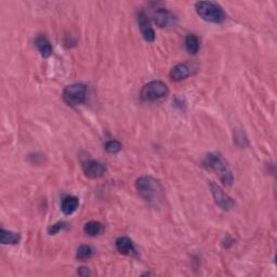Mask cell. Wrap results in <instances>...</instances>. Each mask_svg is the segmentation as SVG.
<instances>
[{
  "instance_id": "1",
  "label": "cell",
  "mask_w": 277,
  "mask_h": 277,
  "mask_svg": "<svg viewBox=\"0 0 277 277\" xmlns=\"http://www.w3.org/2000/svg\"><path fill=\"white\" fill-rule=\"evenodd\" d=\"M138 195L149 205H157L162 199L163 188L158 180L149 175H143L136 181Z\"/></svg>"
},
{
  "instance_id": "2",
  "label": "cell",
  "mask_w": 277,
  "mask_h": 277,
  "mask_svg": "<svg viewBox=\"0 0 277 277\" xmlns=\"http://www.w3.org/2000/svg\"><path fill=\"white\" fill-rule=\"evenodd\" d=\"M203 165L215 171L225 186H231L234 182V175H233L232 170L221 155L217 153L207 154L203 160Z\"/></svg>"
},
{
  "instance_id": "3",
  "label": "cell",
  "mask_w": 277,
  "mask_h": 277,
  "mask_svg": "<svg viewBox=\"0 0 277 277\" xmlns=\"http://www.w3.org/2000/svg\"><path fill=\"white\" fill-rule=\"evenodd\" d=\"M195 10H196V13L206 22L222 24L226 20V13L221 5L217 2L198 1L195 3Z\"/></svg>"
},
{
  "instance_id": "4",
  "label": "cell",
  "mask_w": 277,
  "mask_h": 277,
  "mask_svg": "<svg viewBox=\"0 0 277 277\" xmlns=\"http://www.w3.org/2000/svg\"><path fill=\"white\" fill-rule=\"evenodd\" d=\"M88 89L84 84H73L64 88L63 90V100L64 102L71 106V108H77V106L84 104L87 101Z\"/></svg>"
},
{
  "instance_id": "5",
  "label": "cell",
  "mask_w": 277,
  "mask_h": 277,
  "mask_svg": "<svg viewBox=\"0 0 277 277\" xmlns=\"http://www.w3.org/2000/svg\"><path fill=\"white\" fill-rule=\"evenodd\" d=\"M169 96L168 86L160 80L149 81L148 84L144 85L141 90V98L146 102H155L161 99H165Z\"/></svg>"
},
{
  "instance_id": "6",
  "label": "cell",
  "mask_w": 277,
  "mask_h": 277,
  "mask_svg": "<svg viewBox=\"0 0 277 277\" xmlns=\"http://www.w3.org/2000/svg\"><path fill=\"white\" fill-rule=\"evenodd\" d=\"M153 20L160 28L174 27L178 24V17L166 8H156L153 12Z\"/></svg>"
},
{
  "instance_id": "7",
  "label": "cell",
  "mask_w": 277,
  "mask_h": 277,
  "mask_svg": "<svg viewBox=\"0 0 277 277\" xmlns=\"http://www.w3.org/2000/svg\"><path fill=\"white\" fill-rule=\"evenodd\" d=\"M209 186H210V192L212 194V197L215 199V203L221 208L222 210L229 211L234 207L235 205L234 200H233L218 184L211 182Z\"/></svg>"
},
{
  "instance_id": "8",
  "label": "cell",
  "mask_w": 277,
  "mask_h": 277,
  "mask_svg": "<svg viewBox=\"0 0 277 277\" xmlns=\"http://www.w3.org/2000/svg\"><path fill=\"white\" fill-rule=\"evenodd\" d=\"M83 171L87 178L99 179L102 178L106 172V166L101 161L94 159H87L83 161Z\"/></svg>"
},
{
  "instance_id": "9",
  "label": "cell",
  "mask_w": 277,
  "mask_h": 277,
  "mask_svg": "<svg viewBox=\"0 0 277 277\" xmlns=\"http://www.w3.org/2000/svg\"><path fill=\"white\" fill-rule=\"evenodd\" d=\"M137 23L140 28L141 35L143 39L147 42H154L155 41V31L150 25L148 20V16L144 11H138L137 14Z\"/></svg>"
},
{
  "instance_id": "10",
  "label": "cell",
  "mask_w": 277,
  "mask_h": 277,
  "mask_svg": "<svg viewBox=\"0 0 277 277\" xmlns=\"http://www.w3.org/2000/svg\"><path fill=\"white\" fill-rule=\"evenodd\" d=\"M196 71L193 65L188 64V63H181L172 67L171 71H170V78L174 81H181L187 77H190L191 75H193Z\"/></svg>"
},
{
  "instance_id": "11",
  "label": "cell",
  "mask_w": 277,
  "mask_h": 277,
  "mask_svg": "<svg viewBox=\"0 0 277 277\" xmlns=\"http://www.w3.org/2000/svg\"><path fill=\"white\" fill-rule=\"evenodd\" d=\"M116 249L119 254H122L124 256H129L135 254V245L132 243L130 238L123 236L119 237L116 241Z\"/></svg>"
},
{
  "instance_id": "12",
  "label": "cell",
  "mask_w": 277,
  "mask_h": 277,
  "mask_svg": "<svg viewBox=\"0 0 277 277\" xmlns=\"http://www.w3.org/2000/svg\"><path fill=\"white\" fill-rule=\"evenodd\" d=\"M35 46L37 47V49H38L39 53L41 54V56H43V58H49V56H51L53 52L51 43H50L47 37L43 35L37 37L35 40Z\"/></svg>"
},
{
  "instance_id": "13",
  "label": "cell",
  "mask_w": 277,
  "mask_h": 277,
  "mask_svg": "<svg viewBox=\"0 0 277 277\" xmlns=\"http://www.w3.org/2000/svg\"><path fill=\"white\" fill-rule=\"evenodd\" d=\"M79 206V200L75 196H68L62 200L61 210L65 216H71L77 210Z\"/></svg>"
},
{
  "instance_id": "14",
  "label": "cell",
  "mask_w": 277,
  "mask_h": 277,
  "mask_svg": "<svg viewBox=\"0 0 277 277\" xmlns=\"http://www.w3.org/2000/svg\"><path fill=\"white\" fill-rule=\"evenodd\" d=\"M21 241V235L18 233L7 231L4 229L0 230V243L2 245H16Z\"/></svg>"
},
{
  "instance_id": "15",
  "label": "cell",
  "mask_w": 277,
  "mask_h": 277,
  "mask_svg": "<svg viewBox=\"0 0 277 277\" xmlns=\"http://www.w3.org/2000/svg\"><path fill=\"white\" fill-rule=\"evenodd\" d=\"M84 231L88 236H98L104 231V226L99 221H89L86 223Z\"/></svg>"
},
{
  "instance_id": "16",
  "label": "cell",
  "mask_w": 277,
  "mask_h": 277,
  "mask_svg": "<svg viewBox=\"0 0 277 277\" xmlns=\"http://www.w3.org/2000/svg\"><path fill=\"white\" fill-rule=\"evenodd\" d=\"M199 39L196 35H187L185 37V49L190 54H196L199 50Z\"/></svg>"
},
{
  "instance_id": "17",
  "label": "cell",
  "mask_w": 277,
  "mask_h": 277,
  "mask_svg": "<svg viewBox=\"0 0 277 277\" xmlns=\"http://www.w3.org/2000/svg\"><path fill=\"white\" fill-rule=\"evenodd\" d=\"M92 256H93V249L90 246H88V245H81V246L77 249L76 257L79 260L90 259Z\"/></svg>"
},
{
  "instance_id": "18",
  "label": "cell",
  "mask_w": 277,
  "mask_h": 277,
  "mask_svg": "<svg viewBox=\"0 0 277 277\" xmlns=\"http://www.w3.org/2000/svg\"><path fill=\"white\" fill-rule=\"evenodd\" d=\"M123 148V145L121 142H118L116 140H111L105 143V149L106 152L110 154H117L118 152H121Z\"/></svg>"
},
{
  "instance_id": "19",
  "label": "cell",
  "mask_w": 277,
  "mask_h": 277,
  "mask_svg": "<svg viewBox=\"0 0 277 277\" xmlns=\"http://www.w3.org/2000/svg\"><path fill=\"white\" fill-rule=\"evenodd\" d=\"M66 225L67 223L65 222H56L54 224H52L51 226H49L48 228V233H49V235H55V234H58L59 232H61L63 229H65L66 228Z\"/></svg>"
},
{
  "instance_id": "20",
  "label": "cell",
  "mask_w": 277,
  "mask_h": 277,
  "mask_svg": "<svg viewBox=\"0 0 277 277\" xmlns=\"http://www.w3.org/2000/svg\"><path fill=\"white\" fill-rule=\"evenodd\" d=\"M77 273H78L79 276H83V277L90 276V275H91L89 269L86 268V267H81V268H79V270H78V272H77Z\"/></svg>"
}]
</instances>
